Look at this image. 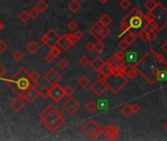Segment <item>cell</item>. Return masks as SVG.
<instances>
[{
  "instance_id": "6da1fadb",
  "label": "cell",
  "mask_w": 167,
  "mask_h": 141,
  "mask_svg": "<svg viewBox=\"0 0 167 141\" xmlns=\"http://www.w3.org/2000/svg\"><path fill=\"white\" fill-rule=\"evenodd\" d=\"M41 125L48 130L49 133H55L65 123L62 112L54 104H49L40 114Z\"/></svg>"
},
{
  "instance_id": "7a4b0ae2",
  "label": "cell",
  "mask_w": 167,
  "mask_h": 141,
  "mask_svg": "<svg viewBox=\"0 0 167 141\" xmlns=\"http://www.w3.org/2000/svg\"><path fill=\"white\" fill-rule=\"evenodd\" d=\"M3 80L6 82L7 86L16 94V96L20 97L31 86V82L29 77V72L24 67L18 70L12 77L4 79Z\"/></svg>"
},
{
  "instance_id": "3957f363",
  "label": "cell",
  "mask_w": 167,
  "mask_h": 141,
  "mask_svg": "<svg viewBox=\"0 0 167 141\" xmlns=\"http://www.w3.org/2000/svg\"><path fill=\"white\" fill-rule=\"evenodd\" d=\"M154 52L155 51H154V49L151 48L150 50H148L143 56V57L139 60V62L136 64L139 73L143 76L144 79L147 80L150 84H154L156 82V80L154 79V76H152V75H151L152 70H154L156 66H154V64H151V56L152 57V55H154Z\"/></svg>"
},
{
  "instance_id": "277c9868",
  "label": "cell",
  "mask_w": 167,
  "mask_h": 141,
  "mask_svg": "<svg viewBox=\"0 0 167 141\" xmlns=\"http://www.w3.org/2000/svg\"><path fill=\"white\" fill-rule=\"evenodd\" d=\"M151 13L154 16L152 22L155 26V30L159 33L167 26V9L160 3H157Z\"/></svg>"
},
{
  "instance_id": "5b68a950",
  "label": "cell",
  "mask_w": 167,
  "mask_h": 141,
  "mask_svg": "<svg viewBox=\"0 0 167 141\" xmlns=\"http://www.w3.org/2000/svg\"><path fill=\"white\" fill-rule=\"evenodd\" d=\"M104 82L109 88L110 91L114 94H118L128 83V77L125 76H116L111 73L108 77H106Z\"/></svg>"
},
{
  "instance_id": "8992f818",
  "label": "cell",
  "mask_w": 167,
  "mask_h": 141,
  "mask_svg": "<svg viewBox=\"0 0 167 141\" xmlns=\"http://www.w3.org/2000/svg\"><path fill=\"white\" fill-rule=\"evenodd\" d=\"M81 129L91 139H97L98 137H100L102 133H103V128L99 125V123H97L92 119H88V122H85L82 125Z\"/></svg>"
},
{
  "instance_id": "52a82bcc",
  "label": "cell",
  "mask_w": 167,
  "mask_h": 141,
  "mask_svg": "<svg viewBox=\"0 0 167 141\" xmlns=\"http://www.w3.org/2000/svg\"><path fill=\"white\" fill-rule=\"evenodd\" d=\"M110 29L108 26H104L101 23H99L98 21L97 23H94L88 30V33L92 37L95 38L97 41H102L104 40L106 37L108 36L110 33Z\"/></svg>"
},
{
  "instance_id": "ba28073f",
  "label": "cell",
  "mask_w": 167,
  "mask_h": 141,
  "mask_svg": "<svg viewBox=\"0 0 167 141\" xmlns=\"http://www.w3.org/2000/svg\"><path fill=\"white\" fill-rule=\"evenodd\" d=\"M60 38V35L56 33L54 30H48L45 33L42 34V36L40 37L41 42L43 43L45 46H47L48 48H50L54 45L58 44V40Z\"/></svg>"
},
{
  "instance_id": "9c48e42d",
  "label": "cell",
  "mask_w": 167,
  "mask_h": 141,
  "mask_svg": "<svg viewBox=\"0 0 167 141\" xmlns=\"http://www.w3.org/2000/svg\"><path fill=\"white\" fill-rule=\"evenodd\" d=\"M62 108L68 115L73 116L80 110L81 104L75 99V98H73L71 96V97H68V99L62 104Z\"/></svg>"
},
{
  "instance_id": "30bf717a",
  "label": "cell",
  "mask_w": 167,
  "mask_h": 141,
  "mask_svg": "<svg viewBox=\"0 0 167 141\" xmlns=\"http://www.w3.org/2000/svg\"><path fill=\"white\" fill-rule=\"evenodd\" d=\"M110 66L112 69V73L116 76H123V68L125 66V60H121L115 55H113L111 58L108 60Z\"/></svg>"
},
{
  "instance_id": "8fae6325",
  "label": "cell",
  "mask_w": 167,
  "mask_h": 141,
  "mask_svg": "<svg viewBox=\"0 0 167 141\" xmlns=\"http://www.w3.org/2000/svg\"><path fill=\"white\" fill-rule=\"evenodd\" d=\"M38 88H40L38 87V83L37 84L31 83V86L21 97H22L23 100L25 102H27V103H29V104L34 103V102L37 99V97L40 96V94H38Z\"/></svg>"
},
{
  "instance_id": "7c38bea8",
  "label": "cell",
  "mask_w": 167,
  "mask_h": 141,
  "mask_svg": "<svg viewBox=\"0 0 167 141\" xmlns=\"http://www.w3.org/2000/svg\"><path fill=\"white\" fill-rule=\"evenodd\" d=\"M64 96H65V94H64L63 86L60 85L59 83L53 84L49 88V98H51L54 103L60 102L64 98Z\"/></svg>"
},
{
  "instance_id": "4fadbf2b",
  "label": "cell",
  "mask_w": 167,
  "mask_h": 141,
  "mask_svg": "<svg viewBox=\"0 0 167 141\" xmlns=\"http://www.w3.org/2000/svg\"><path fill=\"white\" fill-rule=\"evenodd\" d=\"M122 21L129 24L131 30H138L141 29L144 24V14H139V15H135L132 17H124Z\"/></svg>"
},
{
  "instance_id": "5bb4252c",
  "label": "cell",
  "mask_w": 167,
  "mask_h": 141,
  "mask_svg": "<svg viewBox=\"0 0 167 141\" xmlns=\"http://www.w3.org/2000/svg\"><path fill=\"white\" fill-rule=\"evenodd\" d=\"M61 79H62V76L54 68H50L43 75V79L45 80V82H47L50 85L58 83L61 80Z\"/></svg>"
},
{
  "instance_id": "9a60e30c",
  "label": "cell",
  "mask_w": 167,
  "mask_h": 141,
  "mask_svg": "<svg viewBox=\"0 0 167 141\" xmlns=\"http://www.w3.org/2000/svg\"><path fill=\"white\" fill-rule=\"evenodd\" d=\"M90 88L94 95H95L97 97H101L107 90V85H106L104 80L97 79L94 83H91Z\"/></svg>"
},
{
  "instance_id": "2e32d148",
  "label": "cell",
  "mask_w": 167,
  "mask_h": 141,
  "mask_svg": "<svg viewBox=\"0 0 167 141\" xmlns=\"http://www.w3.org/2000/svg\"><path fill=\"white\" fill-rule=\"evenodd\" d=\"M102 135H104L107 140H116L120 136V130L114 125H106Z\"/></svg>"
},
{
  "instance_id": "e0dca14e",
  "label": "cell",
  "mask_w": 167,
  "mask_h": 141,
  "mask_svg": "<svg viewBox=\"0 0 167 141\" xmlns=\"http://www.w3.org/2000/svg\"><path fill=\"white\" fill-rule=\"evenodd\" d=\"M9 107L11 110H13L15 113H19L25 108V101L22 97L16 96L14 99H12L9 103Z\"/></svg>"
},
{
  "instance_id": "ac0fdd59",
  "label": "cell",
  "mask_w": 167,
  "mask_h": 141,
  "mask_svg": "<svg viewBox=\"0 0 167 141\" xmlns=\"http://www.w3.org/2000/svg\"><path fill=\"white\" fill-rule=\"evenodd\" d=\"M123 73L124 76H127L128 79H134L139 75V70L137 69L136 64L132 65V64H125L123 68Z\"/></svg>"
},
{
  "instance_id": "d6986e66",
  "label": "cell",
  "mask_w": 167,
  "mask_h": 141,
  "mask_svg": "<svg viewBox=\"0 0 167 141\" xmlns=\"http://www.w3.org/2000/svg\"><path fill=\"white\" fill-rule=\"evenodd\" d=\"M103 64H104L103 59H102L101 57H99V56H97L94 59L91 60L90 65H88V66H91V68L92 70H95V72H97V70H100V68L103 66Z\"/></svg>"
},
{
  "instance_id": "ffe728a7",
  "label": "cell",
  "mask_w": 167,
  "mask_h": 141,
  "mask_svg": "<svg viewBox=\"0 0 167 141\" xmlns=\"http://www.w3.org/2000/svg\"><path fill=\"white\" fill-rule=\"evenodd\" d=\"M40 44H38L37 42L34 41V40L30 41L29 43L26 45V50L29 52V54H31V55L37 54V53L40 51Z\"/></svg>"
},
{
  "instance_id": "44dd1931",
  "label": "cell",
  "mask_w": 167,
  "mask_h": 141,
  "mask_svg": "<svg viewBox=\"0 0 167 141\" xmlns=\"http://www.w3.org/2000/svg\"><path fill=\"white\" fill-rule=\"evenodd\" d=\"M58 46L61 48V50H64V51H67L69 50V49L72 47V45H71V43L69 42L68 38H67V36L65 34H63L60 36L59 40H58Z\"/></svg>"
},
{
  "instance_id": "7402d4cb",
  "label": "cell",
  "mask_w": 167,
  "mask_h": 141,
  "mask_svg": "<svg viewBox=\"0 0 167 141\" xmlns=\"http://www.w3.org/2000/svg\"><path fill=\"white\" fill-rule=\"evenodd\" d=\"M68 9L72 13H77L80 11V9L82 8V4L80 3L79 0H71L68 3Z\"/></svg>"
},
{
  "instance_id": "603a6c76",
  "label": "cell",
  "mask_w": 167,
  "mask_h": 141,
  "mask_svg": "<svg viewBox=\"0 0 167 141\" xmlns=\"http://www.w3.org/2000/svg\"><path fill=\"white\" fill-rule=\"evenodd\" d=\"M34 8L37 9L40 14H42L48 9V3L46 2L45 0H38V1L35 3Z\"/></svg>"
},
{
  "instance_id": "cb8c5ba5",
  "label": "cell",
  "mask_w": 167,
  "mask_h": 141,
  "mask_svg": "<svg viewBox=\"0 0 167 141\" xmlns=\"http://www.w3.org/2000/svg\"><path fill=\"white\" fill-rule=\"evenodd\" d=\"M99 72H100L102 75H103V76L105 77V79L111 75V73H112V69H111V66H110V64H109V62H104L103 66L100 68Z\"/></svg>"
},
{
  "instance_id": "d4e9b609",
  "label": "cell",
  "mask_w": 167,
  "mask_h": 141,
  "mask_svg": "<svg viewBox=\"0 0 167 141\" xmlns=\"http://www.w3.org/2000/svg\"><path fill=\"white\" fill-rule=\"evenodd\" d=\"M86 109L88 112L91 113V114H95L98 110V105L94 100H90L86 104Z\"/></svg>"
},
{
  "instance_id": "484cf974",
  "label": "cell",
  "mask_w": 167,
  "mask_h": 141,
  "mask_svg": "<svg viewBox=\"0 0 167 141\" xmlns=\"http://www.w3.org/2000/svg\"><path fill=\"white\" fill-rule=\"evenodd\" d=\"M29 77H30V80L31 82V83L37 84L38 79H40V75L37 70H30L29 72Z\"/></svg>"
},
{
  "instance_id": "4316f807",
  "label": "cell",
  "mask_w": 167,
  "mask_h": 141,
  "mask_svg": "<svg viewBox=\"0 0 167 141\" xmlns=\"http://www.w3.org/2000/svg\"><path fill=\"white\" fill-rule=\"evenodd\" d=\"M90 83H91L90 79H88L87 76H82L79 77V79H78V84L83 88L88 87V85H90Z\"/></svg>"
},
{
  "instance_id": "83f0119b",
  "label": "cell",
  "mask_w": 167,
  "mask_h": 141,
  "mask_svg": "<svg viewBox=\"0 0 167 141\" xmlns=\"http://www.w3.org/2000/svg\"><path fill=\"white\" fill-rule=\"evenodd\" d=\"M120 29H121V33L119 34V37H121L123 34H125L131 31V27L129 26V24L124 22V21H120Z\"/></svg>"
},
{
  "instance_id": "f1b7e54d",
  "label": "cell",
  "mask_w": 167,
  "mask_h": 141,
  "mask_svg": "<svg viewBox=\"0 0 167 141\" xmlns=\"http://www.w3.org/2000/svg\"><path fill=\"white\" fill-rule=\"evenodd\" d=\"M63 90H64V94L67 97H71L74 94V92H75V89H74V87L70 83H66L63 87Z\"/></svg>"
},
{
  "instance_id": "f546056e",
  "label": "cell",
  "mask_w": 167,
  "mask_h": 141,
  "mask_svg": "<svg viewBox=\"0 0 167 141\" xmlns=\"http://www.w3.org/2000/svg\"><path fill=\"white\" fill-rule=\"evenodd\" d=\"M98 22L101 23L102 24H104V26H109V24L112 23V19L108 14H103V15L99 18Z\"/></svg>"
},
{
  "instance_id": "4dcf8cb0",
  "label": "cell",
  "mask_w": 167,
  "mask_h": 141,
  "mask_svg": "<svg viewBox=\"0 0 167 141\" xmlns=\"http://www.w3.org/2000/svg\"><path fill=\"white\" fill-rule=\"evenodd\" d=\"M38 94H40V96L43 98V99H47L49 97V88L46 85L41 86L40 88H38Z\"/></svg>"
},
{
  "instance_id": "1f68e13d",
  "label": "cell",
  "mask_w": 167,
  "mask_h": 141,
  "mask_svg": "<svg viewBox=\"0 0 167 141\" xmlns=\"http://www.w3.org/2000/svg\"><path fill=\"white\" fill-rule=\"evenodd\" d=\"M18 19H19L21 22L24 23V24H26L28 23L30 21V15H29V12L28 11H22L21 12L19 15H18Z\"/></svg>"
},
{
  "instance_id": "d6a6232c",
  "label": "cell",
  "mask_w": 167,
  "mask_h": 141,
  "mask_svg": "<svg viewBox=\"0 0 167 141\" xmlns=\"http://www.w3.org/2000/svg\"><path fill=\"white\" fill-rule=\"evenodd\" d=\"M137 36H138L137 34H135L134 33H131V31H129V33H128V34L126 35V37L124 38V39H125L127 43L131 46V45L135 43V41H136Z\"/></svg>"
},
{
  "instance_id": "836d02e7",
  "label": "cell",
  "mask_w": 167,
  "mask_h": 141,
  "mask_svg": "<svg viewBox=\"0 0 167 141\" xmlns=\"http://www.w3.org/2000/svg\"><path fill=\"white\" fill-rule=\"evenodd\" d=\"M121 113L123 114V116H125V117H130L131 115H133V112H132V107H131V105L129 104H126L124 105L123 107L121 108Z\"/></svg>"
},
{
  "instance_id": "e575fe53",
  "label": "cell",
  "mask_w": 167,
  "mask_h": 141,
  "mask_svg": "<svg viewBox=\"0 0 167 141\" xmlns=\"http://www.w3.org/2000/svg\"><path fill=\"white\" fill-rule=\"evenodd\" d=\"M49 53H50V54L54 58H57V57H59L60 55H61L62 50H61V48L58 46V45H54V46L50 47V51H49Z\"/></svg>"
},
{
  "instance_id": "d590c367",
  "label": "cell",
  "mask_w": 167,
  "mask_h": 141,
  "mask_svg": "<svg viewBox=\"0 0 167 141\" xmlns=\"http://www.w3.org/2000/svg\"><path fill=\"white\" fill-rule=\"evenodd\" d=\"M157 3L158 2H156L155 0H147V1L145 2L144 6L148 11H152V10L155 8V6L157 5Z\"/></svg>"
},
{
  "instance_id": "8d00e7d4",
  "label": "cell",
  "mask_w": 167,
  "mask_h": 141,
  "mask_svg": "<svg viewBox=\"0 0 167 141\" xmlns=\"http://www.w3.org/2000/svg\"><path fill=\"white\" fill-rule=\"evenodd\" d=\"M156 80H159V82H166L167 80V69L159 70V73H158L157 77H156Z\"/></svg>"
},
{
  "instance_id": "74e56055",
  "label": "cell",
  "mask_w": 167,
  "mask_h": 141,
  "mask_svg": "<svg viewBox=\"0 0 167 141\" xmlns=\"http://www.w3.org/2000/svg\"><path fill=\"white\" fill-rule=\"evenodd\" d=\"M105 49V45L102 43V41H97V43L94 44V51L98 53V54H100L104 51Z\"/></svg>"
},
{
  "instance_id": "f35d334b",
  "label": "cell",
  "mask_w": 167,
  "mask_h": 141,
  "mask_svg": "<svg viewBox=\"0 0 167 141\" xmlns=\"http://www.w3.org/2000/svg\"><path fill=\"white\" fill-rule=\"evenodd\" d=\"M138 36L141 38V40H143V41H148V30H145L144 27L143 29L141 30V31L138 34Z\"/></svg>"
},
{
  "instance_id": "ab89813d",
  "label": "cell",
  "mask_w": 167,
  "mask_h": 141,
  "mask_svg": "<svg viewBox=\"0 0 167 141\" xmlns=\"http://www.w3.org/2000/svg\"><path fill=\"white\" fill-rule=\"evenodd\" d=\"M57 66H58V68L61 70H66L67 69H68V67H69V62L67 61L66 59H61L58 62Z\"/></svg>"
},
{
  "instance_id": "60d3db41",
  "label": "cell",
  "mask_w": 167,
  "mask_h": 141,
  "mask_svg": "<svg viewBox=\"0 0 167 141\" xmlns=\"http://www.w3.org/2000/svg\"><path fill=\"white\" fill-rule=\"evenodd\" d=\"M24 53L22 51H20V50H16L15 52H14V54H13V59L15 60V61L17 62H21L22 60L24 59Z\"/></svg>"
},
{
  "instance_id": "b9f144b4",
  "label": "cell",
  "mask_w": 167,
  "mask_h": 141,
  "mask_svg": "<svg viewBox=\"0 0 167 141\" xmlns=\"http://www.w3.org/2000/svg\"><path fill=\"white\" fill-rule=\"evenodd\" d=\"M90 62H91L90 58H88V56H86V55L82 56V57L80 58V60H79V63H80V65L82 67H87V66H88V65H90Z\"/></svg>"
},
{
  "instance_id": "7bdbcfd3",
  "label": "cell",
  "mask_w": 167,
  "mask_h": 141,
  "mask_svg": "<svg viewBox=\"0 0 167 141\" xmlns=\"http://www.w3.org/2000/svg\"><path fill=\"white\" fill-rule=\"evenodd\" d=\"M148 41H154L156 39V37L158 36V31L156 30H150L148 31Z\"/></svg>"
},
{
  "instance_id": "ee69618b",
  "label": "cell",
  "mask_w": 167,
  "mask_h": 141,
  "mask_svg": "<svg viewBox=\"0 0 167 141\" xmlns=\"http://www.w3.org/2000/svg\"><path fill=\"white\" fill-rule=\"evenodd\" d=\"M65 35L67 36V38H68V40H69V42L71 43V45H72V46H74V45L77 44L78 40H77V38H76L75 36H74V34H73L72 33H65Z\"/></svg>"
},
{
  "instance_id": "f6af8a7d",
  "label": "cell",
  "mask_w": 167,
  "mask_h": 141,
  "mask_svg": "<svg viewBox=\"0 0 167 141\" xmlns=\"http://www.w3.org/2000/svg\"><path fill=\"white\" fill-rule=\"evenodd\" d=\"M119 6H120V8H121V9L127 10L131 6V1H130V0H120Z\"/></svg>"
},
{
  "instance_id": "bcb514c9",
  "label": "cell",
  "mask_w": 167,
  "mask_h": 141,
  "mask_svg": "<svg viewBox=\"0 0 167 141\" xmlns=\"http://www.w3.org/2000/svg\"><path fill=\"white\" fill-rule=\"evenodd\" d=\"M28 12H29V15H30L31 19H34V20L37 19V18L40 15V13L38 12L37 10L34 8H34H31V9L30 10V11H28Z\"/></svg>"
},
{
  "instance_id": "7dc6e473",
  "label": "cell",
  "mask_w": 167,
  "mask_h": 141,
  "mask_svg": "<svg viewBox=\"0 0 167 141\" xmlns=\"http://www.w3.org/2000/svg\"><path fill=\"white\" fill-rule=\"evenodd\" d=\"M67 27H68L69 30L71 31H74L78 29V27H79V24H78V23L76 22V21H70V22L68 23V24H67Z\"/></svg>"
},
{
  "instance_id": "c3c4849f",
  "label": "cell",
  "mask_w": 167,
  "mask_h": 141,
  "mask_svg": "<svg viewBox=\"0 0 167 141\" xmlns=\"http://www.w3.org/2000/svg\"><path fill=\"white\" fill-rule=\"evenodd\" d=\"M118 47H119L120 50H122V51H126L127 49L130 47V45L127 43L125 39H123V40H121V41H120L119 43H118Z\"/></svg>"
},
{
  "instance_id": "681fc988",
  "label": "cell",
  "mask_w": 167,
  "mask_h": 141,
  "mask_svg": "<svg viewBox=\"0 0 167 141\" xmlns=\"http://www.w3.org/2000/svg\"><path fill=\"white\" fill-rule=\"evenodd\" d=\"M144 29L145 30L150 31V30H155V26H154V22H147V24L144 26Z\"/></svg>"
},
{
  "instance_id": "f907efd6",
  "label": "cell",
  "mask_w": 167,
  "mask_h": 141,
  "mask_svg": "<svg viewBox=\"0 0 167 141\" xmlns=\"http://www.w3.org/2000/svg\"><path fill=\"white\" fill-rule=\"evenodd\" d=\"M8 48V45H7L6 41L3 39H0V53H3L7 50Z\"/></svg>"
},
{
  "instance_id": "816d5d0a",
  "label": "cell",
  "mask_w": 167,
  "mask_h": 141,
  "mask_svg": "<svg viewBox=\"0 0 167 141\" xmlns=\"http://www.w3.org/2000/svg\"><path fill=\"white\" fill-rule=\"evenodd\" d=\"M6 72H7L6 68L1 64V63H0V80H3V79H4V77H3V76L5 75Z\"/></svg>"
},
{
  "instance_id": "f5cc1de1",
  "label": "cell",
  "mask_w": 167,
  "mask_h": 141,
  "mask_svg": "<svg viewBox=\"0 0 167 141\" xmlns=\"http://www.w3.org/2000/svg\"><path fill=\"white\" fill-rule=\"evenodd\" d=\"M73 34H74V36H75V37L77 38L78 41L81 40L82 38H83V36H84V33H83L82 30H76Z\"/></svg>"
},
{
  "instance_id": "db71d44e",
  "label": "cell",
  "mask_w": 167,
  "mask_h": 141,
  "mask_svg": "<svg viewBox=\"0 0 167 141\" xmlns=\"http://www.w3.org/2000/svg\"><path fill=\"white\" fill-rule=\"evenodd\" d=\"M114 55L116 56V57H118L119 59H121V60H125V58H126L125 53H124V51H122V50H118V51H116Z\"/></svg>"
},
{
  "instance_id": "11a10c76",
  "label": "cell",
  "mask_w": 167,
  "mask_h": 141,
  "mask_svg": "<svg viewBox=\"0 0 167 141\" xmlns=\"http://www.w3.org/2000/svg\"><path fill=\"white\" fill-rule=\"evenodd\" d=\"M55 58L53 57V56L50 54V53H48V54H46L45 56H44V61L46 62V63H48V64H50V63H52L53 62V60H54Z\"/></svg>"
},
{
  "instance_id": "9f6ffc18",
  "label": "cell",
  "mask_w": 167,
  "mask_h": 141,
  "mask_svg": "<svg viewBox=\"0 0 167 141\" xmlns=\"http://www.w3.org/2000/svg\"><path fill=\"white\" fill-rule=\"evenodd\" d=\"M86 49L88 51H94V42H91V41H88V43L86 44Z\"/></svg>"
},
{
  "instance_id": "6f0895ef",
  "label": "cell",
  "mask_w": 167,
  "mask_h": 141,
  "mask_svg": "<svg viewBox=\"0 0 167 141\" xmlns=\"http://www.w3.org/2000/svg\"><path fill=\"white\" fill-rule=\"evenodd\" d=\"M132 112H133V114H138L139 112L141 111V106L139 105V104H133L132 106Z\"/></svg>"
},
{
  "instance_id": "680465c9",
  "label": "cell",
  "mask_w": 167,
  "mask_h": 141,
  "mask_svg": "<svg viewBox=\"0 0 167 141\" xmlns=\"http://www.w3.org/2000/svg\"><path fill=\"white\" fill-rule=\"evenodd\" d=\"M97 79H99V80H104L105 79V77L103 76V75H102L99 70L97 72Z\"/></svg>"
},
{
  "instance_id": "91938a15",
  "label": "cell",
  "mask_w": 167,
  "mask_h": 141,
  "mask_svg": "<svg viewBox=\"0 0 167 141\" xmlns=\"http://www.w3.org/2000/svg\"><path fill=\"white\" fill-rule=\"evenodd\" d=\"M161 49H162V50L163 51H164L165 53H166V54H167V40L164 42V43H163L162 45H161Z\"/></svg>"
},
{
  "instance_id": "94428289",
  "label": "cell",
  "mask_w": 167,
  "mask_h": 141,
  "mask_svg": "<svg viewBox=\"0 0 167 141\" xmlns=\"http://www.w3.org/2000/svg\"><path fill=\"white\" fill-rule=\"evenodd\" d=\"M3 30H4V24L0 21V31H2Z\"/></svg>"
},
{
  "instance_id": "6125c7cd",
  "label": "cell",
  "mask_w": 167,
  "mask_h": 141,
  "mask_svg": "<svg viewBox=\"0 0 167 141\" xmlns=\"http://www.w3.org/2000/svg\"><path fill=\"white\" fill-rule=\"evenodd\" d=\"M97 1L100 3V4H105V3H107L108 0H97Z\"/></svg>"
},
{
  "instance_id": "be15d7a7",
  "label": "cell",
  "mask_w": 167,
  "mask_h": 141,
  "mask_svg": "<svg viewBox=\"0 0 167 141\" xmlns=\"http://www.w3.org/2000/svg\"><path fill=\"white\" fill-rule=\"evenodd\" d=\"M164 128H165V129L167 130V122H166L164 123Z\"/></svg>"
},
{
  "instance_id": "e7e4bbea",
  "label": "cell",
  "mask_w": 167,
  "mask_h": 141,
  "mask_svg": "<svg viewBox=\"0 0 167 141\" xmlns=\"http://www.w3.org/2000/svg\"><path fill=\"white\" fill-rule=\"evenodd\" d=\"M166 69H167V63H166Z\"/></svg>"
}]
</instances>
